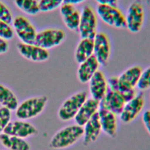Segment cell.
<instances>
[{
  "label": "cell",
  "mask_w": 150,
  "mask_h": 150,
  "mask_svg": "<svg viewBox=\"0 0 150 150\" xmlns=\"http://www.w3.org/2000/svg\"><path fill=\"white\" fill-rule=\"evenodd\" d=\"M83 128L76 123L66 125L57 131L51 137L49 146L53 150H62L71 147L83 138Z\"/></svg>",
  "instance_id": "6da1fadb"
},
{
  "label": "cell",
  "mask_w": 150,
  "mask_h": 150,
  "mask_svg": "<svg viewBox=\"0 0 150 150\" xmlns=\"http://www.w3.org/2000/svg\"><path fill=\"white\" fill-rule=\"evenodd\" d=\"M48 103V97L44 95L27 98L19 103L15 110L17 119L29 120L40 115L45 110Z\"/></svg>",
  "instance_id": "7a4b0ae2"
},
{
  "label": "cell",
  "mask_w": 150,
  "mask_h": 150,
  "mask_svg": "<svg viewBox=\"0 0 150 150\" xmlns=\"http://www.w3.org/2000/svg\"><path fill=\"white\" fill-rule=\"evenodd\" d=\"M88 98L86 91H77L66 98L58 108V118L63 122L74 120L79 110Z\"/></svg>",
  "instance_id": "3957f363"
},
{
  "label": "cell",
  "mask_w": 150,
  "mask_h": 150,
  "mask_svg": "<svg viewBox=\"0 0 150 150\" xmlns=\"http://www.w3.org/2000/svg\"><path fill=\"white\" fill-rule=\"evenodd\" d=\"M77 32L80 38L93 39L97 33L98 16L96 10L90 5L83 6Z\"/></svg>",
  "instance_id": "277c9868"
},
{
  "label": "cell",
  "mask_w": 150,
  "mask_h": 150,
  "mask_svg": "<svg viewBox=\"0 0 150 150\" xmlns=\"http://www.w3.org/2000/svg\"><path fill=\"white\" fill-rule=\"evenodd\" d=\"M125 18V28L129 32L137 33L142 30L145 19V12L140 0H134L129 5Z\"/></svg>",
  "instance_id": "5b68a950"
},
{
  "label": "cell",
  "mask_w": 150,
  "mask_h": 150,
  "mask_svg": "<svg viewBox=\"0 0 150 150\" xmlns=\"http://www.w3.org/2000/svg\"><path fill=\"white\" fill-rule=\"evenodd\" d=\"M95 10L105 24L115 29L125 28V14L117 6L97 5Z\"/></svg>",
  "instance_id": "8992f818"
},
{
  "label": "cell",
  "mask_w": 150,
  "mask_h": 150,
  "mask_svg": "<svg viewBox=\"0 0 150 150\" xmlns=\"http://www.w3.org/2000/svg\"><path fill=\"white\" fill-rule=\"evenodd\" d=\"M66 37V32L62 29L47 28L38 32L35 44L49 50L60 45Z\"/></svg>",
  "instance_id": "52a82bcc"
},
{
  "label": "cell",
  "mask_w": 150,
  "mask_h": 150,
  "mask_svg": "<svg viewBox=\"0 0 150 150\" xmlns=\"http://www.w3.org/2000/svg\"><path fill=\"white\" fill-rule=\"evenodd\" d=\"M12 23L14 33L21 42L28 44L35 43L38 32L26 17L18 15L13 18Z\"/></svg>",
  "instance_id": "ba28073f"
},
{
  "label": "cell",
  "mask_w": 150,
  "mask_h": 150,
  "mask_svg": "<svg viewBox=\"0 0 150 150\" xmlns=\"http://www.w3.org/2000/svg\"><path fill=\"white\" fill-rule=\"evenodd\" d=\"M145 104L144 94L141 91L138 92L133 99L125 104L119 115L120 120L124 124L132 122L142 111Z\"/></svg>",
  "instance_id": "9c48e42d"
},
{
  "label": "cell",
  "mask_w": 150,
  "mask_h": 150,
  "mask_svg": "<svg viewBox=\"0 0 150 150\" xmlns=\"http://www.w3.org/2000/svg\"><path fill=\"white\" fill-rule=\"evenodd\" d=\"M94 53L101 66L106 65L110 58L111 45L108 36L103 32H98L93 38Z\"/></svg>",
  "instance_id": "30bf717a"
},
{
  "label": "cell",
  "mask_w": 150,
  "mask_h": 150,
  "mask_svg": "<svg viewBox=\"0 0 150 150\" xmlns=\"http://www.w3.org/2000/svg\"><path fill=\"white\" fill-rule=\"evenodd\" d=\"M16 48L18 53L22 57L32 62H45L50 57V53L48 50L35 43L28 44L19 42L17 43Z\"/></svg>",
  "instance_id": "8fae6325"
},
{
  "label": "cell",
  "mask_w": 150,
  "mask_h": 150,
  "mask_svg": "<svg viewBox=\"0 0 150 150\" xmlns=\"http://www.w3.org/2000/svg\"><path fill=\"white\" fill-rule=\"evenodd\" d=\"M38 130L35 125L27 120L16 119L11 120L4 133L26 139L36 135Z\"/></svg>",
  "instance_id": "7c38bea8"
},
{
  "label": "cell",
  "mask_w": 150,
  "mask_h": 150,
  "mask_svg": "<svg viewBox=\"0 0 150 150\" xmlns=\"http://www.w3.org/2000/svg\"><path fill=\"white\" fill-rule=\"evenodd\" d=\"M142 69L140 66L134 65L123 71L118 76L120 91L135 89L137 86Z\"/></svg>",
  "instance_id": "4fadbf2b"
},
{
  "label": "cell",
  "mask_w": 150,
  "mask_h": 150,
  "mask_svg": "<svg viewBox=\"0 0 150 150\" xmlns=\"http://www.w3.org/2000/svg\"><path fill=\"white\" fill-rule=\"evenodd\" d=\"M88 83L90 97L100 101L108 90L107 79L104 73L99 70Z\"/></svg>",
  "instance_id": "5bb4252c"
},
{
  "label": "cell",
  "mask_w": 150,
  "mask_h": 150,
  "mask_svg": "<svg viewBox=\"0 0 150 150\" xmlns=\"http://www.w3.org/2000/svg\"><path fill=\"white\" fill-rule=\"evenodd\" d=\"M59 11L62 21L66 27L71 31H77L81 15V11L76 6L64 3Z\"/></svg>",
  "instance_id": "9a60e30c"
},
{
  "label": "cell",
  "mask_w": 150,
  "mask_h": 150,
  "mask_svg": "<svg viewBox=\"0 0 150 150\" xmlns=\"http://www.w3.org/2000/svg\"><path fill=\"white\" fill-rule=\"evenodd\" d=\"M125 103L121 91L108 89L105 96L100 101V107L119 115Z\"/></svg>",
  "instance_id": "2e32d148"
},
{
  "label": "cell",
  "mask_w": 150,
  "mask_h": 150,
  "mask_svg": "<svg viewBox=\"0 0 150 150\" xmlns=\"http://www.w3.org/2000/svg\"><path fill=\"white\" fill-rule=\"evenodd\" d=\"M98 115L102 132L110 138H115L118 131L117 115L110 111L100 107Z\"/></svg>",
  "instance_id": "e0dca14e"
},
{
  "label": "cell",
  "mask_w": 150,
  "mask_h": 150,
  "mask_svg": "<svg viewBox=\"0 0 150 150\" xmlns=\"http://www.w3.org/2000/svg\"><path fill=\"white\" fill-rule=\"evenodd\" d=\"M99 108L100 101L91 97H88L75 116L74 118L75 123L83 127L98 112Z\"/></svg>",
  "instance_id": "ac0fdd59"
},
{
  "label": "cell",
  "mask_w": 150,
  "mask_h": 150,
  "mask_svg": "<svg viewBox=\"0 0 150 150\" xmlns=\"http://www.w3.org/2000/svg\"><path fill=\"white\" fill-rule=\"evenodd\" d=\"M100 66L94 56L79 63L77 70L78 80L82 84L88 83L96 73L99 70Z\"/></svg>",
  "instance_id": "d6986e66"
},
{
  "label": "cell",
  "mask_w": 150,
  "mask_h": 150,
  "mask_svg": "<svg viewBox=\"0 0 150 150\" xmlns=\"http://www.w3.org/2000/svg\"><path fill=\"white\" fill-rule=\"evenodd\" d=\"M83 128V135L82 138L83 145L84 146H88L95 142L102 132L98 112L87 122Z\"/></svg>",
  "instance_id": "ffe728a7"
},
{
  "label": "cell",
  "mask_w": 150,
  "mask_h": 150,
  "mask_svg": "<svg viewBox=\"0 0 150 150\" xmlns=\"http://www.w3.org/2000/svg\"><path fill=\"white\" fill-rule=\"evenodd\" d=\"M93 39L80 38L74 50L75 61L79 64L93 56Z\"/></svg>",
  "instance_id": "44dd1931"
},
{
  "label": "cell",
  "mask_w": 150,
  "mask_h": 150,
  "mask_svg": "<svg viewBox=\"0 0 150 150\" xmlns=\"http://www.w3.org/2000/svg\"><path fill=\"white\" fill-rule=\"evenodd\" d=\"M0 144L7 150H30V144L26 139L2 133L0 134Z\"/></svg>",
  "instance_id": "7402d4cb"
},
{
  "label": "cell",
  "mask_w": 150,
  "mask_h": 150,
  "mask_svg": "<svg viewBox=\"0 0 150 150\" xmlns=\"http://www.w3.org/2000/svg\"><path fill=\"white\" fill-rule=\"evenodd\" d=\"M19 103L15 93L8 86L0 83V106L15 111Z\"/></svg>",
  "instance_id": "603a6c76"
},
{
  "label": "cell",
  "mask_w": 150,
  "mask_h": 150,
  "mask_svg": "<svg viewBox=\"0 0 150 150\" xmlns=\"http://www.w3.org/2000/svg\"><path fill=\"white\" fill-rule=\"evenodd\" d=\"M14 3L21 11L26 15L34 16L40 12L38 0H14Z\"/></svg>",
  "instance_id": "cb8c5ba5"
},
{
  "label": "cell",
  "mask_w": 150,
  "mask_h": 150,
  "mask_svg": "<svg viewBox=\"0 0 150 150\" xmlns=\"http://www.w3.org/2000/svg\"><path fill=\"white\" fill-rule=\"evenodd\" d=\"M64 0H39L40 12H49L59 8Z\"/></svg>",
  "instance_id": "d4e9b609"
},
{
  "label": "cell",
  "mask_w": 150,
  "mask_h": 150,
  "mask_svg": "<svg viewBox=\"0 0 150 150\" xmlns=\"http://www.w3.org/2000/svg\"><path fill=\"white\" fill-rule=\"evenodd\" d=\"M12 112L11 110L0 106V134L4 132L12 120Z\"/></svg>",
  "instance_id": "484cf974"
},
{
  "label": "cell",
  "mask_w": 150,
  "mask_h": 150,
  "mask_svg": "<svg viewBox=\"0 0 150 150\" xmlns=\"http://www.w3.org/2000/svg\"><path fill=\"white\" fill-rule=\"evenodd\" d=\"M137 87L141 91L150 88V66L142 70Z\"/></svg>",
  "instance_id": "4316f807"
},
{
  "label": "cell",
  "mask_w": 150,
  "mask_h": 150,
  "mask_svg": "<svg viewBox=\"0 0 150 150\" xmlns=\"http://www.w3.org/2000/svg\"><path fill=\"white\" fill-rule=\"evenodd\" d=\"M14 31L12 26L7 22L0 20V38L9 41L13 38Z\"/></svg>",
  "instance_id": "83f0119b"
},
{
  "label": "cell",
  "mask_w": 150,
  "mask_h": 150,
  "mask_svg": "<svg viewBox=\"0 0 150 150\" xmlns=\"http://www.w3.org/2000/svg\"><path fill=\"white\" fill-rule=\"evenodd\" d=\"M13 19V18L10 8L5 3L0 1V20L11 24Z\"/></svg>",
  "instance_id": "f1b7e54d"
},
{
  "label": "cell",
  "mask_w": 150,
  "mask_h": 150,
  "mask_svg": "<svg viewBox=\"0 0 150 150\" xmlns=\"http://www.w3.org/2000/svg\"><path fill=\"white\" fill-rule=\"evenodd\" d=\"M108 89L113 91H119L118 76H112L107 79Z\"/></svg>",
  "instance_id": "f546056e"
},
{
  "label": "cell",
  "mask_w": 150,
  "mask_h": 150,
  "mask_svg": "<svg viewBox=\"0 0 150 150\" xmlns=\"http://www.w3.org/2000/svg\"><path fill=\"white\" fill-rule=\"evenodd\" d=\"M142 120L147 132L150 135V109L144 112Z\"/></svg>",
  "instance_id": "4dcf8cb0"
},
{
  "label": "cell",
  "mask_w": 150,
  "mask_h": 150,
  "mask_svg": "<svg viewBox=\"0 0 150 150\" xmlns=\"http://www.w3.org/2000/svg\"><path fill=\"white\" fill-rule=\"evenodd\" d=\"M121 92L122 94V96L124 98L125 103L133 99L137 96V94L138 93L137 91L135 89L128 90V91H121Z\"/></svg>",
  "instance_id": "1f68e13d"
},
{
  "label": "cell",
  "mask_w": 150,
  "mask_h": 150,
  "mask_svg": "<svg viewBox=\"0 0 150 150\" xmlns=\"http://www.w3.org/2000/svg\"><path fill=\"white\" fill-rule=\"evenodd\" d=\"M9 48L8 41L0 38V54L6 53Z\"/></svg>",
  "instance_id": "d6a6232c"
},
{
  "label": "cell",
  "mask_w": 150,
  "mask_h": 150,
  "mask_svg": "<svg viewBox=\"0 0 150 150\" xmlns=\"http://www.w3.org/2000/svg\"><path fill=\"white\" fill-rule=\"evenodd\" d=\"M98 5H114L117 6L118 0H94Z\"/></svg>",
  "instance_id": "836d02e7"
},
{
  "label": "cell",
  "mask_w": 150,
  "mask_h": 150,
  "mask_svg": "<svg viewBox=\"0 0 150 150\" xmlns=\"http://www.w3.org/2000/svg\"><path fill=\"white\" fill-rule=\"evenodd\" d=\"M86 1V0H64V3H67V4H69L76 6L83 3Z\"/></svg>",
  "instance_id": "e575fe53"
}]
</instances>
